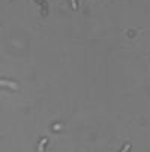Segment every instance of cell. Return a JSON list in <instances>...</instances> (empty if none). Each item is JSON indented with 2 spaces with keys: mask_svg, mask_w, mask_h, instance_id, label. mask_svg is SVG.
<instances>
[{
  "mask_svg": "<svg viewBox=\"0 0 150 152\" xmlns=\"http://www.w3.org/2000/svg\"><path fill=\"white\" fill-rule=\"evenodd\" d=\"M0 84H6V86H11V88H15V84H12V83H8V81H0Z\"/></svg>",
  "mask_w": 150,
  "mask_h": 152,
  "instance_id": "1",
  "label": "cell"
}]
</instances>
